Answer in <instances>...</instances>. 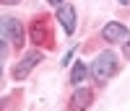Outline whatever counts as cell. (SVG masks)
Instances as JSON below:
<instances>
[{
  "label": "cell",
  "instance_id": "cell-15",
  "mask_svg": "<svg viewBox=\"0 0 130 111\" xmlns=\"http://www.w3.org/2000/svg\"><path fill=\"white\" fill-rule=\"evenodd\" d=\"M0 77H3V67H0Z\"/></svg>",
  "mask_w": 130,
  "mask_h": 111
},
{
  "label": "cell",
  "instance_id": "cell-12",
  "mask_svg": "<svg viewBox=\"0 0 130 111\" xmlns=\"http://www.w3.org/2000/svg\"><path fill=\"white\" fill-rule=\"evenodd\" d=\"M16 3H21V0H0V5H16Z\"/></svg>",
  "mask_w": 130,
  "mask_h": 111
},
{
  "label": "cell",
  "instance_id": "cell-10",
  "mask_svg": "<svg viewBox=\"0 0 130 111\" xmlns=\"http://www.w3.org/2000/svg\"><path fill=\"white\" fill-rule=\"evenodd\" d=\"M73 52H75V49H70V52L62 57V65H70V60H73Z\"/></svg>",
  "mask_w": 130,
  "mask_h": 111
},
{
  "label": "cell",
  "instance_id": "cell-5",
  "mask_svg": "<svg viewBox=\"0 0 130 111\" xmlns=\"http://www.w3.org/2000/svg\"><path fill=\"white\" fill-rule=\"evenodd\" d=\"M91 103H94L91 88H75V93L68 98V111H89Z\"/></svg>",
  "mask_w": 130,
  "mask_h": 111
},
{
  "label": "cell",
  "instance_id": "cell-3",
  "mask_svg": "<svg viewBox=\"0 0 130 111\" xmlns=\"http://www.w3.org/2000/svg\"><path fill=\"white\" fill-rule=\"evenodd\" d=\"M0 39L10 41L16 49H21L24 47V26H21V21L13 16H3L0 18Z\"/></svg>",
  "mask_w": 130,
  "mask_h": 111
},
{
  "label": "cell",
  "instance_id": "cell-8",
  "mask_svg": "<svg viewBox=\"0 0 130 111\" xmlns=\"http://www.w3.org/2000/svg\"><path fill=\"white\" fill-rule=\"evenodd\" d=\"M86 75H89V67H86V62H75V65H73V70H70V85L78 88V85L86 80Z\"/></svg>",
  "mask_w": 130,
  "mask_h": 111
},
{
  "label": "cell",
  "instance_id": "cell-1",
  "mask_svg": "<svg viewBox=\"0 0 130 111\" xmlns=\"http://www.w3.org/2000/svg\"><path fill=\"white\" fill-rule=\"evenodd\" d=\"M29 36L34 47H44V49H55V34H52V18L47 13H39L31 21Z\"/></svg>",
  "mask_w": 130,
  "mask_h": 111
},
{
  "label": "cell",
  "instance_id": "cell-4",
  "mask_svg": "<svg viewBox=\"0 0 130 111\" xmlns=\"http://www.w3.org/2000/svg\"><path fill=\"white\" fill-rule=\"evenodd\" d=\"M42 60H44V52H42V49H31V52H26L24 57H21V62H16V67H13V80H24V77L34 70Z\"/></svg>",
  "mask_w": 130,
  "mask_h": 111
},
{
  "label": "cell",
  "instance_id": "cell-9",
  "mask_svg": "<svg viewBox=\"0 0 130 111\" xmlns=\"http://www.w3.org/2000/svg\"><path fill=\"white\" fill-rule=\"evenodd\" d=\"M5 54H8V41H3V39H0V62L5 60Z\"/></svg>",
  "mask_w": 130,
  "mask_h": 111
},
{
  "label": "cell",
  "instance_id": "cell-2",
  "mask_svg": "<svg viewBox=\"0 0 130 111\" xmlns=\"http://www.w3.org/2000/svg\"><path fill=\"white\" fill-rule=\"evenodd\" d=\"M117 70H120V62H117V57H115L112 52H102L99 57L91 62V67H89L91 77H94L99 85H104L109 77H115V75H117Z\"/></svg>",
  "mask_w": 130,
  "mask_h": 111
},
{
  "label": "cell",
  "instance_id": "cell-13",
  "mask_svg": "<svg viewBox=\"0 0 130 111\" xmlns=\"http://www.w3.org/2000/svg\"><path fill=\"white\" fill-rule=\"evenodd\" d=\"M47 3H50V5H55V8H60V5H62V0H47Z\"/></svg>",
  "mask_w": 130,
  "mask_h": 111
},
{
  "label": "cell",
  "instance_id": "cell-6",
  "mask_svg": "<svg viewBox=\"0 0 130 111\" xmlns=\"http://www.w3.org/2000/svg\"><path fill=\"white\" fill-rule=\"evenodd\" d=\"M102 39L109 41V44H125L130 39V31H127V26L117 23V21H109V23L102 29Z\"/></svg>",
  "mask_w": 130,
  "mask_h": 111
},
{
  "label": "cell",
  "instance_id": "cell-14",
  "mask_svg": "<svg viewBox=\"0 0 130 111\" xmlns=\"http://www.w3.org/2000/svg\"><path fill=\"white\" fill-rule=\"evenodd\" d=\"M120 3H122V5H127V3H130V0H120Z\"/></svg>",
  "mask_w": 130,
  "mask_h": 111
},
{
  "label": "cell",
  "instance_id": "cell-11",
  "mask_svg": "<svg viewBox=\"0 0 130 111\" xmlns=\"http://www.w3.org/2000/svg\"><path fill=\"white\" fill-rule=\"evenodd\" d=\"M125 60H130V39L125 41Z\"/></svg>",
  "mask_w": 130,
  "mask_h": 111
},
{
  "label": "cell",
  "instance_id": "cell-7",
  "mask_svg": "<svg viewBox=\"0 0 130 111\" xmlns=\"http://www.w3.org/2000/svg\"><path fill=\"white\" fill-rule=\"evenodd\" d=\"M57 21H60L62 31L70 36L73 31H75V8H73V5H68V3H62V5L57 8Z\"/></svg>",
  "mask_w": 130,
  "mask_h": 111
}]
</instances>
